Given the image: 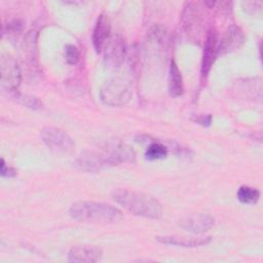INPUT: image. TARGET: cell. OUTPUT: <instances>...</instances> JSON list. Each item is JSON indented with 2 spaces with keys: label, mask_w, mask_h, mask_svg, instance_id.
<instances>
[{
  "label": "cell",
  "mask_w": 263,
  "mask_h": 263,
  "mask_svg": "<svg viewBox=\"0 0 263 263\" xmlns=\"http://www.w3.org/2000/svg\"><path fill=\"white\" fill-rule=\"evenodd\" d=\"M9 92H10V97L14 101H16L17 103L22 104L23 106H25L27 108H30V109H33V110H38V109L42 108V102L34 96L21 93V92L17 91V89L10 90Z\"/></svg>",
  "instance_id": "15"
},
{
  "label": "cell",
  "mask_w": 263,
  "mask_h": 263,
  "mask_svg": "<svg viewBox=\"0 0 263 263\" xmlns=\"http://www.w3.org/2000/svg\"><path fill=\"white\" fill-rule=\"evenodd\" d=\"M40 136L44 144L51 150H55L59 152H68L71 151L74 147V143L72 139L68 136V134L58 127H44L41 130Z\"/></svg>",
  "instance_id": "5"
},
{
  "label": "cell",
  "mask_w": 263,
  "mask_h": 263,
  "mask_svg": "<svg viewBox=\"0 0 263 263\" xmlns=\"http://www.w3.org/2000/svg\"><path fill=\"white\" fill-rule=\"evenodd\" d=\"M70 216L80 222H117L122 219V212L109 203L81 200L69 209Z\"/></svg>",
  "instance_id": "3"
},
{
  "label": "cell",
  "mask_w": 263,
  "mask_h": 263,
  "mask_svg": "<svg viewBox=\"0 0 263 263\" xmlns=\"http://www.w3.org/2000/svg\"><path fill=\"white\" fill-rule=\"evenodd\" d=\"M23 29V22L20 20H12L7 24V32L9 34H17Z\"/></svg>",
  "instance_id": "20"
},
{
  "label": "cell",
  "mask_w": 263,
  "mask_h": 263,
  "mask_svg": "<svg viewBox=\"0 0 263 263\" xmlns=\"http://www.w3.org/2000/svg\"><path fill=\"white\" fill-rule=\"evenodd\" d=\"M132 97L129 84L120 78H113L108 81L101 90L102 101L109 106H122Z\"/></svg>",
  "instance_id": "4"
},
{
  "label": "cell",
  "mask_w": 263,
  "mask_h": 263,
  "mask_svg": "<svg viewBox=\"0 0 263 263\" xmlns=\"http://www.w3.org/2000/svg\"><path fill=\"white\" fill-rule=\"evenodd\" d=\"M65 59L69 65L77 64L80 59V52L77 46L73 44H67L65 46Z\"/></svg>",
  "instance_id": "18"
},
{
  "label": "cell",
  "mask_w": 263,
  "mask_h": 263,
  "mask_svg": "<svg viewBox=\"0 0 263 263\" xmlns=\"http://www.w3.org/2000/svg\"><path fill=\"white\" fill-rule=\"evenodd\" d=\"M195 122L203 125V126H209L212 122V115L210 114H202V115H198L195 119Z\"/></svg>",
  "instance_id": "21"
},
{
  "label": "cell",
  "mask_w": 263,
  "mask_h": 263,
  "mask_svg": "<svg viewBox=\"0 0 263 263\" xmlns=\"http://www.w3.org/2000/svg\"><path fill=\"white\" fill-rule=\"evenodd\" d=\"M0 69L2 86L8 91L16 89L21 82V70L16 61L9 54H2Z\"/></svg>",
  "instance_id": "6"
},
{
  "label": "cell",
  "mask_w": 263,
  "mask_h": 263,
  "mask_svg": "<svg viewBox=\"0 0 263 263\" xmlns=\"http://www.w3.org/2000/svg\"><path fill=\"white\" fill-rule=\"evenodd\" d=\"M168 154V148L160 141L152 142L145 151V157L148 160H157L165 158Z\"/></svg>",
  "instance_id": "17"
},
{
  "label": "cell",
  "mask_w": 263,
  "mask_h": 263,
  "mask_svg": "<svg viewBox=\"0 0 263 263\" xmlns=\"http://www.w3.org/2000/svg\"><path fill=\"white\" fill-rule=\"evenodd\" d=\"M103 252L95 246H75L68 253V261L76 263H92L102 258Z\"/></svg>",
  "instance_id": "11"
},
{
  "label": "cell",
  "mask_w": 263,
  "mask_h": 263,
  "mask_svg": "<svg viewBox=\"0 0 263 263\" xmlns=\"http://www.w3.org/2000/svg\"><path fill=\"white\" fill-rule=\"evenodd\" d=\"M219 54V36L215 28H211L205 37L201 60V76L206 77Z\"/></svg>",
  "instance_id": "7"
},
{
  "label": "cell",
  "mask_w": 263,
  "mask_h": 263,
  "mask_svg": "<svg viewBox=\"0 0 263 263\" xmlns=\"http://www.w3.org/2000/svg\"><path fill=\"white\" fill-rule=\"evenodd\" d=\"M112 197L129 213L147 219H159L162 216L161 203L151 195L141 192L118 189L112 193Z\"/></svg>",
  "instance_id": "2"
},
{
  "label": "cell",
  "mask_w": 263,
  "mask_h": 263,
  "mask_svg": "<svg viewBox=\"0 0 263 263\" xmlns=\"http://www.w3.org/2000/svg\"><path fill=\"white\" fill-rule=\"evenodd\" d=\"M0 174L2 177H6V178H12L16 176V171L13 167L8 166L4 159H1V164H0Z\"/></svg>",
  "instance_id": "19"
},
{
  "label": "cell",
  "mask_w": 263,
  "mask_h": 263,
  "mask_svg": "<svg viewBox=\"0 0 263 263\" xmlns=\"http://www.w3.org/2000/svg\"><path fill=\"white\" fill-rule=\"evenodd\" d=\"M104 53L105 61L109 66L119 67L123 63L126 53V47L123 39L120 36L111 38L104 49Z\"/></svg>",
  "instance_id": "10"
},
{
  "label": "cell",
  "mask_w": 263,
  "mask_h": 263,
  "mask_svg": "<svg viewBox=\"0 0 263 263\" xmlns=\"http://www.w3.org/2000/svg\"><path fill=\"white\" fill-rule=\"evenodd\" d=\"M243 42V33L242 31L232 25L226 31L224 37L222 38L221 42L219 43V53H226L232 51L239 47Z\"/></svg>",
  "instance_id": "12"
},
{
  "label": "cell",
  "mask_w": 263,
  "mask_h": 263,
  "mask_svg": "<svg viewBox=\"0 0 263 263\" xmlns=\"http://www.w3.org/2000/svg\"><path fill=\"white\" fill-rule=\"evenodd\" d=\"M111 23L106 14H101L96 23L92 33V44L98 53L104 51L111 39Z\"/></svg>",
  "instance_id": "9"
},
{
  "label": "cell",
  "mask_w": 263,
  "mask_h": 263,
  "mask_svg": "<svg viewBox=\"0 0 263 263\" xmlns=\"http://www.w3.org/2000/svg\"><path fill=\"white\" fill-rule=\"evenodd\" d=\"M157 241L163 243V245H170V246H176L181 248H196L199 246L206 245L211 241V236L208 237H179L175 235H163V236H157L155 237Z\"/></svg>",
  "instance_id": "13"
},
{
  "label": "cell",
  "mask_w": 263,
  "mask_h": 263,
  "mask_svg": "<svg viewBox=\"0 0 263 263\" xmlns=\"http://www.w3.org/2000/svg\"><path fill=\"white\" fill-rule=\"evenodd\" d=\"M236 197L241 203L246 204H254L260 198V192L258 189L250 187V186H240L236 191Z\"/></svg>",
  "instance_id": "16"
},
{
  "label": "cell",
  "mask_w": 263,
  "mask_h": 263,
  "mask_svg": "<svg viewBox=\"0 0 263 263\" xmlns=\"http://www.w3.org/2000/svg\"><path fill=\"white\" fill-rule=\"evenodd\" d=\"M168 92L172 97L178 98L184 92L183 77L175 61H171L168 72Z\"/></svg>",
  "instance_id": "14"
},
{
  "label": "cell",
  "mask_w": 263,
  "mask_h": 263,
  "mask_svg": "<svg viewBox=\"0 0 263 263\" xmlns=\"http://www.w3.org/2000/svg\"><path fill=\"white\" fill-rule=\"evenodd\" d=\"M136 153L128 145L121 142H110L102 147L85 151L75 160V165L84 172H98L120 163H134Z\"/></svg>",
  "instance_id": "1"
},
{
  "label": "cell",
  "mask_w": 263,
  "mask_h": 263,
  "mask_svg": "<svg viewBox=\"0 0 263 263\" xmlns=\"http://www.w3.org/2000/svg\"><path fill=\"white\" fill-rule=\"evenodd\" d=\"M215 225V219L209 214H192L183 217L179 221V226L191 233L200 234L210 230Z\"/></svg>",
  "instance_id": "8"
}]
</instances>
